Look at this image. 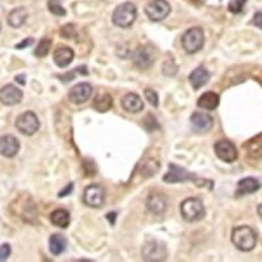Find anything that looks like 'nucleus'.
<instances>
[{
    "mask_svg": "<svg viewBox=\"0 0 262 262\" xmlns=\"http://www.w3.org/2000/svg\"><path fill=\"white\" fill-rule=\"evenodd\" d=\"M51 48V39L50 38H42L41 41L38 42V45H37L36 50H34V54H36L38 58H43L46 57L50 51Z\"/></svg>",
    "mask_w": 262,
    "mask_h": 262,
    "instance_id": "27",
    "label": "nucleus"
},
{
    "mask_svg": "<svg viewBox=\"0 0 262 262\" xmlns=\"http://www.w3.org/2000/svg\"><path fill=\"white\" fill-rule=\"evenodd\" d=\"M257 211H258V215H259V216H261V219H262V203L258 206V209H257Z\"/></svg>",
    "mask_w": 262,
    "mask_h": 262,
    "instance_id": "37",
    "label": "nucleus"
},
{
    "mask_svg": "<svg viewBox=\"0 0 262 262\" xmlns=\"http://www.w3.org/2000/svg\"><path fill=\"white\" fill-rule=\"evenodd\" d=\"M252 24H253L254 27L258 28V29L262 30V12L254 13L253 20H252Z\"/></svg>",
    "mask_w": 262,
    "mask_h": 262,
    "instance_id": "34",
    "label": "nucleus"
},
{
    "mask_svg": "<svg viewBox=\"0 0 262 262\" xmlns=\"http://www.w3.org/2000/svg\"><path fill=\"white\" fill-rule=\"evenodd\" d=\"M122 107L128 113H139L144 109V104L139 95L137 93H127L122 98Z\"/></svg>",
    "mask_w": 262,
    "mask_h": 262,
    "instance_id": "18",
    "label": "nucleus"
},
{
    "mask_svg": "<svg viewBox=\"0 0 262 262\" xmlns=\"http://www.w3.org/2000/svg\"><path fill=\"white\" fill-rule=\"evenodd\" d=\"M34 42V39L33 38H28V39H24V41H21L18 45H16V49H18V50H21V49L24 48H28V46H30Z\"/></svg>",
    "mask_w": 262,
    "mask_h": 262,
    "instance_id": "35",
    "label": "nucleus"
},
{
    "mask_svg": "<svg viewBox=\"0 0 262 262\" xmlns=\"http://www.w3.org/2000/svg\"><path fill=\"white\" fill-rule=\"evenodd\" d=\"M215 154L224 163H233L237 160L238 154L235 144L229 140H219L214 146Z\"/></svg>",
    "mask_w": 262,
    "mask_h": 262,
    "instance_id": "11",
    "label": "nucleus"
},
{
    "mask_svg": "<svg viewBox=\"0 0 262 262\" xmlns=\"http://www.w3.org/2000/svg\"><path fill=\"white\" fill-rule=\"evenodd\" d=\"M137 15L138 9L135 4L126 2V3L121 4V6H118L114 9L112 20H113V24L116 27L127 29V28H130L131 25L134 24V21L137 20Z\"/></svg>",
    "mask_w": 262,
    "mask_h": 262,
    "instance_id": "2",
    "label": "nucleus"
},
{
    "mask_svg": "<svg viewBox=\"0 0 262 262\" xmlns=\"http://www.w3.org/2000/svg\"><path fill=\"white\" fill-rule=\"evenodd\" d=\"M16 128L20 131L21 134L30 137L36 134L39 128V119L33 112H25L20 114L16 119Z\"/></svg>",
    "mask_w": 262,
    "mask_h": 262,
    "instance_id": "6",
    "label": "nucleus"
},
{
    "mask_svg": "<svg viewBox=\"0 0 262 262\" xmlns=\"http://www.w3.org/2000/svg\"><path fill=\"white\" fill-rule=\"evenodd\" d=\"M221 98L215 92H206L198 98V106L205 111H215L219 106Z\"/></svg>",
    "mask_w": 262,
    "mask_h": 262,
    "instance_id": "21",
    "label": "nucleus"
},
{
    "mask_svg": "<svg viewBox=\"0 0 262 262\" xmlns=\"http://www.w3.org/2000/svg\"><path fill=\"white\" fill-rule=\"evenodd\" d=\"M190 123L194 131L200 133V134H205L214 127V118L207 113L195 112V113L191 114Z\"/></svg>",
    "mask_w": 262,
    "mask_h": 262,
    "instance_id": "14",
    "label": "nucleus"
},
{
    "mask_svg": "<svg viewBox=\"0 0 262 262\" xmlns=\"http://www.w3.org/2000/svg\"><path fill=\"white\" fill-rule=\"evenodd\" d=\"M142 256L146 261H165L167 259V248L159 240H149L142 248Z\"/></svg>",
    "mask_w": 262,
    "mask_h": 262,
    "instance_id": "5",
    "label": "nucleus"
},
{
    "mask_svg": "<svg viewBox=\"0 0 262 262\" xmlns=\"http://www.w3.org/2000/svg\"><path fill=\"white\" fill-rule=\"evenodd\" d=\"M168 70H170V71H169V76H173V75L177 74V66H176V63H174V60L168 59L167 62L164 63V66H163V72H164V74H167Z\"/></svg>",
    "mask_w": 262,
    "mask_h": 262,
    "instance_id": "32",
    "label": "nucleus"
},
{
    "mask_svg": "<svg viewBox=\"0 0 262 262\" xmlns=\"http://www.w3.org/2000/svg\"><path fill=\"white\" fill-rule=\"evenodd\" d=\"M144 97L154 107L159 106V95L154 90H149V88L144 90Z\"/></svg>",
    "mask_w": 262,
    "mask_h": 262,
    "instance_id": "30",
    "label": "nucleus"
},
{
    "mask_svg": "<svg viewBox=\"0 0 262 262\" xmlns=\"http://www.w3.org/2000/svg\"><path fill=\"white\" fill-rule=\"evenodd\" d=\"M20 151V140L13 135L0 137V155L4 158H15Z\"/></svg>",
    "mask_w": 262,
    "mask_h": 262,
    "instance_id": "15",
    "label": "nucleus"
},
{
    "mask_svg": "<svg viewBox=\"0 0 262 262\" xmlns=\"http://www.w3.org/2000/svg\"><path fill=\"white\" fill-rule=\"evenodd\" d=\"M163 181L165 184H177V182L196 181V177L194 176V173H190L182 167L174 165V164H169V169L164 174Z\"/></svg>",
    "mask_w": 262,
    "mask_h": 262,
    "instance_id": "9",
    "label": "nucleus"
},
{
    "mask_svg": "<svg viewBox=\"0 0 262 262\" xmlns=\"http://www.w3.org/2000/svg\"><path fill=\"white\" fill-rule=\"evenodd\" d=\"M160 165L156 160L154 159H149V160L143 161L142 163V173H143L144 177H151V176H155L156 172L159 170Z\"/></svg>",
    "mask_w": 262,
    "mask_h": 262,
    "instance_id": "26",
    "label": "nucleus"
},
{
    "mask_svg": "<svg viewBox=\"0 0 262 262\" xmlns=\"http://www.w3.org/2000/svg\"><path fill=\"white\" fill-rule=\"evenodd\" d=\"M28 20V11L24 7H18L13 9L12 12L8 15V24L12 28H20L25 24Z\"/></svg>",
    "mask_w": 262,
    "mask_h": 262,
    "instance_id": "23",
    "label": "nucleus"
},
{
    "mask_svg": "<svg viewBox=\"0 0 262 262\" xmlns=\"http://www.w3.org/2000/svg\"><path fill=\"white\" fill-rule=\"evenodd\" d=\"M67 248V238L60 233H54L49 240V249L54 256H59Z\"/></svg>",
    "mask_w": 262,
    "mask_h": 262,
    "instance_id": "22",
    "label": "nucleus"
},
{
    "mask_svg": "<svg viewBox=\"0 0 262 262\" xmlns=\"http://www.w3.org/2000/svg\"><path fill=\"white\" fill-rule=\"evenodd\" d=\"M93 88L90 83H79L72 86L69 92V101L75 105H81L91 98Z\"/></svg>",
    "mask_w": 262,
    "mask_h": 262,
    "instance_id": "12",
    "label": "nucleus"
},
{
    "mask_svg": "<svg viewBox=\"0 0 262 262\" xmlns=\"http://www.w3.org/2000/svg\"><path fill=\"white\" fill-rule=\"evenodd\" d=\"M170 13V6L167 0H152L147 4L146 15L152 21H161Z\"/></svg>",
    "mask_w": 262,
    "mask_h": 262,
    "instance_id": "8",
    "label": "nucleus"
},
{
    "mask_svg": "<svg viewBox=\"0 0 262 262\" xmlns=\"http://www.w3.org/2000/svg\"><path fill=\"white\" fill-rule=\"evenodd\" d=\"M133 62L140 70L149 69L155 62V51L151 46H140L133 54Z\"/></svg>",
    "mask_w": 262,
    "mask_h": 262,
    "instance_id": "10",
    "label": "nucleus"
},
{
    "mask_svg": "<svg viewBox=\"0 0 262 262\" xmlns=\"http://www.w3.org/2000/svg\"><path fill=\"white\" fill-rule=\"evenodd\" d=\"M50 222L55 227H59V228H67V227L70 226V222H71L70 212L66 211V210L63 209L55 210V211L51 212Z\"/></svg>",
    "mask_w": 262,
    "mask_h": 262,
    "instance_id": "24",
    "label": "nucleus"
},
{
    "mask_svg": "<svg viewBox=\"0 0 262 262\" xmlns=\"http://www.w3.org/2000/svg\"><path fill=\"white\" fill-rule=\"evenodd\" d=\"M232 243L238 250L242 252H250L257 245V233L252 227L240 226L236 227L232 231Z\"/></svg>",
    "mask_w": 262,
    "mask_h": 262,
    "instance_id": "1",
    "label": "nucleus"
},
{
    "mask_svg": "<svg viewBox=\"0 0 262 262\" xmlns=\"http://www.w3.org/2000/svg\"><path fill=\"white\" fill-rule=\"evenodd\" d=\"M146 206L149 212L155 215H161L165 212L168 206L167 196L161 193H151L147 196Z\"/></svg>",
    "mask_w": 262,
    "mask_h": 262,
    "instance_id": "16",
    "label": "nucleus"
},
{
    "mask_svg": "<svg viewBox=\"0 0 262 262\" xmlns=\"http://www.w3.org/2000/svg\"><path fill=\"white\" fill-rule=\"evenodd\" d=\"M11 254V247L8 244L0 245V262L6 261Z\"/></svg>",
    "mask_w": 262,
    "mask_h": 262,
    "instance_id": "33",
    "label": "nucleus"
},
{
    "mask_svg": "<svg viewBox=\"0 0 262 262\" xmlns=\"http://www.w3.org/2000/svg\"><path fill=\"white\" fill-rule=\"evenodd\" d=\"M72 188H74V185H72V184L67 185V186H66V188L63 189V190L60 191L59 194H58V195H59V196H66V195H67V194H70V193H71Z\"/></svg>",
    "mask_w": 262,
    "mask_h": 262,
    "instance_id": "36",
    "label": "nucleus"
},
{
    "mask_svg": "<svg viewBox=\"0 0 262 262\" xmlns=\"http://www.w3.org/2000/svg\"><path fill=\"white\" fill-rule=\"evenodd\" d=\"M23 97H24L23 91L13 84H7L0 90V102L6 106H13V105L20 104Z\"/></svg>",
    "mask_w": 262,
    "mask_h": 262,
    "instance_id": "13",
    "label": "nucleus"
},
{
    "mask_svg": "<svg viewBox=\"0 0 262 262\" xmlns=\"http://www.w3.org/2000/svg\"><path fill=\"white\" fill-rule=\"evenodd\" d=\"M48 7H49V11H50L53 15L55 16H66V9L63 8L62 6V2L60 0H48Z\"/></svg>",
    "mask_w": 262,
    "mask_h": 262,
    "instance_id": "28",
    "label": "nucleus"
},
{
    "mask_svg": "<svg viewBox=\"0 0 262 262\" xmlns=\"http://www.w3.org/2000/svg\"><path fill=\"white\" fill-rule=\"evenodd\" d=\"M248 0H229L228 3V9L229 12L235 13V15H238V13L243 12L245 4H247Z\"/></svg>",
    "mask_w": 262,
    "mask_h": 262,
    "instance_id": "29",
    "label": "nucleus"
},
{
    "mask_svg": "<svg viewBox=\"0 0 262 262\" xmlns=\"http://www.w3.org/2000/svg\"><path fill=\"white\" fill-rule=\"evenodd\" d=\"M83 202L93 209L102 207L105 203V189L101 185H90L84 190Z\"/></svg>",
    "mask_w": 262,
    "mask_h": 262,
    "instance_id": "7",
    "label": "nucleus"
},
{
    "mask_svg": "<svg viewBox=\"0 0 262 262\" xmlns=\"http://www.w3.org/2000/svg\"><path fill=\"white\" fill-rule=\"evenodd\" d=\"M182 48L188 54H195L203 48L205 43V33L202 28L194 27L188 29L182 36Z\"/></svg>",
    "mask_w": 262,
    "mask_h": 262,
    "instance_id": "4",
    "label": "nucleus"
},
{
    "mask_svg": "<svg viewBox=\"0 0 262 262\" xmlns=\"http://www.w3.org/2000/svg\"><path fill=\"white\" fill-rule=\"evenodd\" d=\"M112 106H113V98H112L111 95L101 93V95L96 96L95 101H93V107L96 111L105 113V112L111 111Z\"/></svg>",
    "mask_w": 262,
    "mask_h": 262,
    "instance_id": "25",
    "label": "nucleus"
},
{
    "mask_svg": "<svg viewBox=\"0 0 262 262\" xmlns=\"http://www.w3.org/2000/svg\"><path fill=\"white\" fill-rule=\"evenodd\" d=\"M75 58V53L71 48H67V46H62V48H58L57 50L54 51V62L58 67L60 69H64L67 66H70L72 63Z\"/></svg>",
    "mask_w": 262,
    "mask_h": 262,
    "instance_id": "19",
    "label": "nucleus"
},
{
    "mask_svg": "<svg viewBox=\"0 0 262 262\" xmlns=\"http://www.w3.org/2000/svg\"><path fill=\"white\" fill-rule=\"evenodd\" d=\"M60 34H62L63 38H74L76 36V29H75V27L72 24H67L62 28Z\"/></svg>",
    "mask_w": 262,
    "mask_h": 262,
    "instance_id": "31",
    "label": "nucleus"
},
{
    "mask_svg": "<svg viewBox=\"0 0 262 262\" xmlns=\"http://www.w3.org/2000/svg\"><path fill=\"white\" fill-rule=\"evenodd\" d=\"M261 189V182L254 177H244L238 181L237 189H236V195L243 196L248 194H253Z\"/></svg>",
    "mask_w": 262,
    "mask_h": 262,
    "instance_id": "17",
    "label": "nucleus"
},
{
    "mask_svg": "<svg viewBox=\"0 0 262 262\" xmlns=\"http://www.w3.org/2000/svg\"><path fill=\"white\" fill-rule=\"evenodd\" d=\"M181 216L189 223H195V222L202 221L206 215L205 206L200 198H188L180 206Z\"/></svg>",
    "mask_w": 262,
    "mask_h": 262,
    "instance_id": "3",
    "label": "nucleus"
},
{
    "mask_svg": "<svg viewBox=\"0 0 262 262\" xmlns=\"http://www.w3.org/2000/svg\"><path fill=\"white\" fill-rule=\"evenodd\" d=\"M189 80H190L194 90H200V88H202L203 85L209 83L210 72L206 69H203V67H198V69H195L191 72L190 76H189Z\"/></svg>",
    "mask_w": 262,
    "mask_h": 262,
    "instance_id": "20",
    "label": "nucleus"
}]
</instances>
